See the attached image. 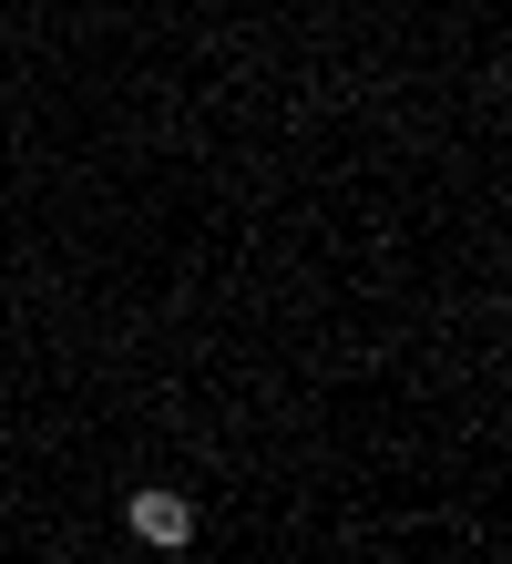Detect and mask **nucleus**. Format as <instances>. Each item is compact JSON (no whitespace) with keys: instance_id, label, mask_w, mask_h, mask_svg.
I'll use <instances>...</instances> for the list:
<instances>
[{"instance_id":"obj_1","label":"nucleus","mask_w":512,"mask_h":564,"mask_svg":"<svg viewBox=\"0 0 512 564\" xmlns=\"http://www.w3.org/2000/svg\"><path fill=\"white\" fill-rule=\"evenodd\" d=\"M133 534H144V544H185L195 503H185V492H133Z\"/></svg>"}]
</instances>
